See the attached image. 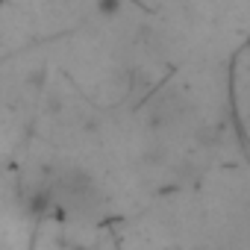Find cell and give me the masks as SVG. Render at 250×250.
I'll return each instance as SVG.
<instances>
[{"instance_id": "1", "label": "cell", "mask_w": 250, "mask_h": 250, "mask_svg": "<svg viewBox=\"0 0 250 250\" xmlns=\"http://www.w3.org/2000/svg\"><path fill=\"white\" fill-rule=\"evenodd\" d=\"M97 12L112 18L115 12H121V0H97Z\"/></svg>"}]
</instances>
